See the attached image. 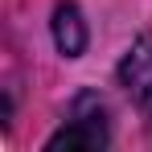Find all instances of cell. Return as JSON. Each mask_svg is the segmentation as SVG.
Returning a JSON list of instances; mask_svg holds the SVG:
<instances>
[{
  "label": "cell",
  "mask_w": 152,
  "mask_h": 152,
  "mask_svg": "<svg viewBox=\"0 0 152 152\" xmlns=\"http://www.w3.org/2000/svg\"><path fill=\"white\" fill-rule=\"evenodd\" d=\"M107 144V124H103V107L95 115H86V103L78 99V115L74 124H66L62 132H53L45 140L50 152H62V148H103Z\"/></svg>",
  "instance_id": "cell-2"
},
{
  "label": "cell",
  "mask_w": 152,
  "mask_h": 152,
  "mask_svg": "<svg viewBox=\"0 0 152 152\" xmlns=\"http://www.w3.org/2000/svg\"><path fill=\"white\" fill-rule=\"evenodd\" d=\"M53 41H58V50L66 53V58H78V53L86 50V21L78 12V4L62 0L53 8Z\"/></svg>",
  "instance_id": "cell-3"
},
{
  "label": "cell",
  "mask_w": 152,
  "mask_h": 152,
  "mask_svg": "<svg viewBox=\"0 0 152 152\" xmlns=\"http://www.w3.org/2000/svg\"><path fill=\"white\" fill-rule=\"evenodd\" d=\"M119 78L132 91V99L140 103V111L152 119V37H140L132 50H127L124 66H119Z\"/></svg>",
  "instance_id": "cell-1"
}]
</instances>
